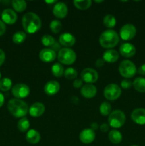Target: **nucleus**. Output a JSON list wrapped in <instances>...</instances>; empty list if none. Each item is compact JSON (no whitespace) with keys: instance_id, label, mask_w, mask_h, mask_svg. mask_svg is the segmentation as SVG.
Instances as JSON below:
<instances>
[{"instance_id":"nucleus-47","label":"nucleus","mask_w":145,"mask_h":146,"mask_svg":"<svg viewBox=\"0 0 145 146\" xmlns=\"http://www.w3.org/2000/svg\"><path fill=\"white\" fill-rule=\"evenodd\" d=\"M95 2H96V3H102V2H103V1H96V0H95Z\"/></svg>"},{"instance_id":"nucleus-11","label":"nucleus","mask_w":145,"mask_h":146,"mask_svg":"<svg viewBox=\"0 0 145 146\" xmlns=\"http://www.w3.org/2000/svg\"><path fill=\"white\" fill-rule=\"evenodd\" d=\"M1 19L4 24H14L17 21V14L11 9H5L1 13Z\"/></svg>"},{"instance_id":"nucleus-35","label":"nucleus","mask_w":145,"mask_h":146,"mask_svg":"<svg viewBox=\"0 0 145 146\" xmlns=\"http://www.w3.org/2000/svg\"><path fill=\"white\" fill-rule=\"evenodd\" d=\"M50 29L54 34H58L61 31L62 29V24L61 22L58 20H53L50 24Z\"/></svg>"},{"instance_id":"nucleus-3","label":"nucleus","mask_w":145,"mask_h":146,"mask_svg":"<svg viewBox=\"0 0 145 146\" xmlns=\"http://www.w3.org/2000/svg\"><path fill=\"white\" fill-rule=\"evenodd\" d=\"M119 41V37L117 33L113 29H107L100 36L99 43L105 48L112 49L116 46Z\"/></svg>"},{"instance_id":"nucleus-34","label":"nucleus","mask_w":145,"mask_h":146,"mask_svg":"<svg viewBox=\"0 0 145 146\" xmlns=\"http://www.w3.org/2000/svg\"><path fill=\"white\" fill-rule=\"evenodd\" d=\"M55 42V38L51 35H48V34L47 35H44L41 38V43L45 46L51 47Z\"/></svg>"},{"instance_id":"nucleus-40","label":"nucleus","mask_w":145,"mask_h":146,"mask_svg":"<svg viewBox=\"0 0 145 146\" xmlns=\"http://www.w3.org/2000/svg\"><path fill=\"white\" fill-rule=\"evenodd\" d=\"M6 31V25L2 20H0V36H2Z\"/></svg>"},{"instance_id":"nucleus-33","label":"nucleus","mask_w":145,"mask_h":146,"mask_svg":"<svg viewBox=\"0 0 145 146\" xmlns=\"http://www.w3.org/2000/svg\"><path fill=\"white\" fill-rule=\"evenodd\" d=\"M64 76L67 78V79L69 80H72L75 79L78 76V71L73 68H66V69L64 71Z\"/></svg>"},{"instance_id":"nucleus-19","label":"nucleus","mask_w":145,"mask_h":146,"mask_svg":"<svg viewBox=\"0 0 145 146\" xmlns=\"http://www.w3.org/2000/svg\"><path fill=\"white\" fill-rule=\"evenodd\" d=\"M60 84L56 81H50L44 86V92L48 96H54L59 91Z\"/></svg>"},{"instance_id":"nucleus-8","label":"nucleus","mask_w":145,"mask_h":146,"mask_svg":"<svg viewBox=\"0 0 145 146\" xmlns=\"http://www.w3.org/2000/svg\"><path fill=\"white\" fill-rule=\"evenodd\" d=\"M136 29L132 24H126L121 27L119 30V36L124 41H129L136 36Z\"/></svg>"},{"instance_id":"nucleus-31","label":"nucleus","mask_w":145,"mask_h":146,"mask_svg":"<svg viewBox=\"0 0 145 146\" xmlns=\"http://www.w3.org/2000/svg\"><path fill=\"white\" fill-rule=\"evenodd\" d=\"M17 127L21 132L24 133L28 131L30 127V123L28 118H22L21 120H19L17 124Z\"/></svg>"},{"instance_id":"nucleus-17","label":"nucleus","mask_w":145,"mask_h":146,"mask_svg":"<svg viewBox=\"0 0 145 146\" xmlns=\"http://www.w3.org/2000/svg\"><path fill=\"white\" fill-rule=\"evenodd\" d=\"M80 140L84 144H90L95 139V133L90 128L82 130L79 135Z\"/></svg>"},{"instance_id":"nucleus-38","label":"nucleus","mask_w":145,"mask_h":146,"mask_svg":"<svg viewBox=\"0 0 145 146\" xmlns=\"http://www.w3.org/2000/svg\"><path fill=\"white\" fill-rule=\"evenodd\" d=\"M104 64H105V61L102 58H98V59L96 60L95 63V66L98 67V68H100V67L103 66Z\"/></svg>"},{"instance_id":"nucleus-45","label":"nucleus","mask_w":145,"mask_h":146,"mask_svg":"<svg viewBox=\"0 0 145 146\" xmlns=\"http://www.w3.org/2000/svg\"><path fill=\"white\" fill-rule=\"evenodd\" d=\"M4 96L2 93L0 91V107H1L3 106L4 103Z\"/></svg>"},{"instance_id":"nucleus-48","label":"nucleus","mask_w":145,"mask_h":146,"mask_svg":"<svg viewBox=\"0 0 145 146\" xmlns=\"http://www.w3.org/2000/svg\"><path fill=\"white\" fill-rule=\"evenodd\" d=\"M1 72H0V80H1Z\"/></svg>"},{"instance_id":"nucleus-46","label":"nucleus","mask_w":145,"mask_h":146,"mask_svg":"<svg viewBox=\"0 0 145 146\" xmlns=\"http://www.w3.org/2000/svg\"><path fill=\"white\" fill-rule=\"evenodd\" d=\"M45 3L51 4H53V3H56V1H55V0H54V1H45Z\"/></svg>"},{"instance_id":"nucleus-26","label":"nucleus","mask_w":145,"mask_h":146,"mask_svg":"<svg viewBox=\"0 0 145 146\" xmlns=\"http://www.w3.org/2000/svg\"><path fill=\"white\" fill-rule=\"evenodd\" d=\"M73 4L77 9L80 10H85L92 5L91 0H75L73 1Z\"/></svg>"},{"instance_id":"nucleus-12","label":"nucleus","mask_w":145,"mask_h":146,"mask_svg":"<svg viewBox=\"0 0 145 146\" xmlns=\"http://www.w3.org/2000/svg\"><path fill=\"white\" fill-rule=\"evenodd\" d=\"M119 53L125 58H131L136 54V48L130 43H125L119 47Z\"/></svg>"},{"instance_id":"nucleus-20","label":"nucleus","mask_w":145,"mask_h":146,"mask_svg":"<svg viewBox=\"0 0 145 146\" xmlns=\"http://www.w3.org/2000/svg\"><path fill=\"white\" fill-rule=\"evenodd\" d=\"M81 94L86 98H92L97 94V88L92 84H87L82 86L80 91Z\"/></svg>"},{"instance_id":"nucleus-23","label":"nucleus","mask_w":145,"mask_h":146,"mask_svg":"<svg viewBox=\"0 0 145 146\" xmlns=\"http://www.w3.org/2000/svg\"><path fill=\"white\" fill-rule=\"evenodd\" d=\"M134 88L139 93L145 92V78L143 77H137L132 83Z\"/></svg>"},{"instance_id":"nucleus-32","label":"nucleus","mask_w":145,"mask_h":146,"mask_svg":"<svg viewBox=\"0 0 145 146\" xmlns=\"http://www.w3.org/2000/svg\"><path fill=\"white\" fill-rule=\"evenodd\" d=\"M12 86V82L10 78H3L0 80V90L1 91H7Z\"/></svg>"},{"instance_id":"nucleus-6","label":"nucleus","mask_w":145,"mask_h":146,"mask_svg":"<svg viewBox=\"0 0 145 146\" xmlns=\"http://www.w3.org/2000/svg\"><path fill=\"white\" fill-rule=\"evenodd\" d=\"M125 121L126 116L124 112L120 110H115L109 114L108 118V124L109 126L114 128H119L123 126Z\"/></svg>"},{"instance_id":"nucleus-30","label":"nucleus","mask_w":145,"mask_h":146,"mask_svg":"<svg viewBox=\"0 0 145 146\" xmlns=\"http://www.w3.org/2000/svg\"><path fill=\"white\" fill-rule=\"evenodd\" d=\"M26 38V34L24 31H17V32L14 33V35L12 36L13 42L16 44H22Z\"/></svg>"},{"instance_id":"nucleus-16","label":"nucleus","mask_w":145,"mask_h":146,"mask_svg":"<svg viewBox=\"0 0 145 146\" xmlns=\"http://www.w3.org/2000/svg\"><path fill=\"white\" fill-rule=\"evenodd\" d=\"M54 16L58 19H63L68 14V7L63 2H58L54 5L53 9Z\"/></svg>"},{"instance_id":"nucleus-5","label":"nucleus","mask_w":145,"mask_h":146,"mask_svg":"<svg viewBox=\"0 0 145 146\" xmlns=\"http://www.w3.org/2000/svg\"><path fill=\"white\" fill-rule=\"evenodd\" d=\"M58 59L65 65H71L76 61V54L70 48H63L58 51Z\"/></svg>"},{"instance_id":"nucleus-7","label":"nucleus","mask_w":145,"mask_h":146,"mask_svg":"<svg viewBox=\"0 0 145 146\" xmlns=\"http://www.w3.org/2000/svg\"><path fill=\"white\" fill-rule=\"evenodd\" d=\"M121 94H122V90L117 84H108L104 89V96L109 101L117 100L119 98Z\"/></svg>"},{"instance_id":"nucleus-49","label":"nucleus","mask_w":145,"mask_h":146,"mask_svg":"<svg viewBox=\"0 0 145 146\" xmlns=\"http://www.w3.org/2000/svg\"><path fill=\"white\" fill-rule=\"evenodd\" d=\"M131 146H139V145H131Z\"/></svg>"},{"instance_id":"nucleus-36","label":"nucleus","mask_w":145,"mask_h":146,"mask_svg":"<svg viewBox=\"0 0 145 146\" xmlns=\"http://www.w3.org/2000/svg\"><path fill=\"white\" fill-rule=\"evenodd\" d=\"M120 86L124 89H128V88H130L133 85H132V82L131 81L128 79H124L121 81Z\"/></svg>"},{"instance_id":"nucleus-43","label":"nucleus","mask_w":145,"mask_h":146,"mask_svg":"<svg viewBox=\"0 0 145 146\" xmlns=\"http://www.w3.org/2000/svg\"><path fill=\"white\" fill-rule=\"evenodd\" d=\"M138 73L142 76H145V64H142L138 68Z\"/></svg>"},{"instance_id":"nucleus-41","label":"nucleus","mask_w":145,"mask_h":146,"mask_svg":"<svg viewBox=\"0 0 145 146\" xmlns=\"http://www.w3.org/2000/svg\"><path fill=\"white\" fill-rule=\"evenodd\" d=\"M51 49L52 50H53L54 51H59L61 49V44H60V43H58V42H57V41H55V43H54V44L52 46H51Z\"/></svg>"},{"instance_id":"nucleus-13","label":"nucleus","mask_w":145,"mask_h":146,"mask_svg":"<svg viewBox=\"0 0 145 146\" xmlns=\"http://www.w3.org/2000/svg\"><path fill=\"white\" fill-rule=\"evenodd\" d=\"M132 120L138 125H145V108H139L134 110L131 114Z\"/></svg>"},{"instance_id":"nucleus-39","label":"nucleus","mask_w":145,"mask_h":146,"mask_svg":"<svg viewBox=\"0 0 145 146\" xmlns=\"http://www.w3.org/2000/svg\"><path fill=\"white\" fill-rule=\"evenodd\" d=\"M109 125L108 123H102V125H100V131H102V132L106 133L109 131Z\"/></svg>"},{"instance_id":"nucleus-4","label":"nucleus","mask_w":145,"mask_h":146,"mask_svg":"<svg viewBox=\"0 0 145 146\" xmlns=\"http://www.w3.org/2000/svg\"><path fill=\"white\" fill-rule=\"evenodd\" d=\"M119 72L122 77L125 78H132L137 72L136 67L132 61L124 60L119 64Z\"/></svg>"},{"instance_id":"nucleus-22","label":"nucleus","mask_w":145,"mask_h":146,"mask_svg":"<svg viewBox=\"0 0 145 146\" xmlns=\"http://www.w3.org/2000/svg\"><path fill=\"white\" fill-rule=\"evenodd\" d=\"M26 140L30 144H37L41 140V135L36 130L31 129L26 134Z\"/></svg>"},{"instance_id":"nucleus-37","label":"nucleus","mask_w":145,"mask_h":146,"mask_svg":"<svg viewBox=\"0 0 145 146\" xmlns=\"http://www.w3.org/2000/svg\"><path fill=\"white\" fill-rule=\"evenodd\" d=\"M72 85H73V87L75 88H79L80 87H82V79H75V81L72 83Z\"/></svg>"},{"instance_id":"nucleus-18","label":"nucleus","mask_w":145,"mask_h":146,"mask_svg":"<svg viewBox=\"0 0 145 146\" xmlns=\"http://www.w3.org/2000/svg\"><path fill=\"white\" fill-rule=\"evenodd\" d=\"M45 106L42 103L36 102L31 106L28 109V113L31 117L37 118V117L41 116L45 112Z\"/></svg>"},{"instance_id":"nucleus-1","label":"nucleus","mask_w":145,"mask_h":146,"mask_svg":"<svg viewBox=\"0 0 145 146\" xmlns=\"http://www.w3.org/2000/svg\"><path fill=\"white\" fill-rule=\"evenodd\" d=\"M22 26L27 33L34 34L41 29V20L35 13L28 12L23 17Z\"/></svg>"},{"instance_id":"nucleus-21","label":"nucleus","mask_w":145,"mask_h":146,"mask_svg":"<svg viewBox=\"0 0 145 146\" xmlns=\"http://www.w3.org/2000/svg\"><path fill=\"white\" fill-rule=\"evenodd\" d=\"M102 59L105 61V62L109 64L115 63L119 59V53L115 49H108L104 52Z\"/></svg>"},{"instance_id":"nucleus-15","label":"nucleus","mask_w":145,"mask_h":146,"mask_svg":"<svg viewBox=\"0 0 145 146\" xmlns=\"http://www.w3.org/2000/svg\"><path fill=\"white\" fill-rule=\"evenodd\" d=\"M59 43L65 48H70L75 44V38L71 33H63L59 36Z\"/></svg>"},{"instance_id":"nucleus-14","label":"nucleus","mask_w":145,"mask_h":146,"mask_svg":"<svg viewBox=\"0 0 145 146\" xmlns=\"http://www.w3.org/2000/svg\"><path fill=\"white\" fill-rule=\"evenodd\" d=\"M56 58V53L51 48H44L39 53V58L44 63L53 62Z\"/></svg>"},{"instance_id":"nucleus-10","label":"nucleus","mask_w":145,"mask_h":146,"mask_svg":"<svg viewBox=\"0 0 145 146\" xmlns=\"http://www.w3.org/2000/svg\"><path fill=\"white\" fill-rule=\"evenodd\" d=\"M80 76L82 81L89 84L96 82L98 79V72L92 68H86L82 70Z\"/></svg>"},{"instance_id":"nucleus-24","label":"nucleus","mask_w":145,"mask_h":146,"mask_svg":"<svg viewBox=\"0 0 145 146\" xmlns=\"http://www.w3.org/2000/svg\"><path fill=\"white\" fill-rule=\"evenodd\" d=\"M108 137H109L110 142L114 144H119L122 140V133L117 130H112L111 131H109Z\"/></svg>"},{"instance_id":"nucleus-9","label":"nucleus","mask_w":145,"mask_h":146,"mask_svg":"<svg viewBox=\"0 0 145 146\" xmlns=\"http://www.w3.org/2000/svg\"><path fill=\"white\" fill-rule=\"evenodd\" d=\"M11 93L14 96L16 97V98H18V99L25 98L29 95L30 88L26 84H17L12 87Z\"/></svg>"},{"instance_id":"nucleus-42","label":"nucleus","mask_w":145,"mask_h":146,"mask_svg":"<svg viewBox=\"0 0 145 146\" xmlns=\"http://www.w3.org/2000/svg\"><path fill=\"white\" fill-rule=\"evenodd\" d=\"M5 61V53L2 49L0 48V66L3 64Z\"/></svg>"},{"instance_id":"nucleus-29","label":"nucleus","mask_w":145,"mask_h":146,"mask_svg":"<svg viewBox=\"0 0 145 146\" xmlns=\"http://www.w3.org/2000/svg\"><path fill=\"white\" fill-rule=\"evenodd\" d=\"M100 113H101V115H104V116L109 115V114L112 113L111 104L107 101H104L103 103H102L100 106Z\"/></svg>"},{"instance_id":"nucleus-2","label":"nucleus","mask_w":145,"mask_h":146,"mask_svg":"<svg viewBox=\"0 0 145 146\" xmlns=\"http://www.w3.org/2000/svg\"><path fill=\"white\" fill-rule=\"evenodd\" d=\"M9 111L16 118H24L28 112V106L25 101L18 98H12L7 104Z\"/></svg>"},{"instance_id":"nucleus-28","label":"nucleus","mask_w":145,"mask_h":146,"mask_svg":"<svg viewBox=\"0 0 145 146\" xmlns=\"http://www.w3.org/2000/svg\"><path fill=\"white\" fill-rule=\"evenodd\" d=\"M117 20L116 18L112 14H107L105 16L103 19V24L106 27L109 28V29H112L116 25Z\"/></svg>"},{"instance_id":"nucleus-27","label":"nucleus","mask_w":145,"mask_h":146,"mask_svg":"<svg viewBox=\"0 0 145 146\" xmlns=\"http://www.w3.org/2000/svg\"><path fill=\"white\" fill-rule=\"evenodd\" d=\"M11 4L15 11L18 12H22L26 9V2L24 0H13Z\"/></svg>"},{"instance_id":"nucleus-25","label":"nucleus","mask_w":145,"mask_h":146,"mask_svg":"<svg viewBox=\"0 0 145 146\" xmlns=\"http://www.w3.org/2000/svg\"><path fill=\"white\" fill-rule=\"evenodd\" d=\"M64 68L60 63H55L51 67V72L55 77L60 78L64 74Z\"/></svg>"},{"instance_id":"nucleus-44","label":"nucleus","mask_w":145,"mask_h":146,"mask_svg":"<svg viewBox=\"0 0 145 146\" xmlns=\"http://www.w3.org/2000/svg\"><path fill=\"white\" fill-rule=\"evenodd\" d=\"M98 128H99V125H98V123H91L90 125V129L92 130V131H93L94 132L95 131H96L98 129Z\"/></svg>"}]
</instances>
